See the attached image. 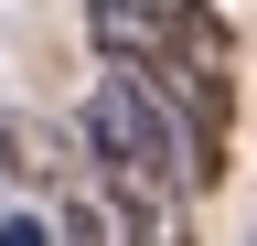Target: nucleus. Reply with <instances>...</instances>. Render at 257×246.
<instances>
[{"label": "nucleus", "mask_w": 257, "mask_h": 246, "mask_svg": "<svg viewBox=\"0 0 257 246\" xmlns=\"http://www.w3.org/2000/svg\"><path fill=\"white\" fill-rule=\"evenodd\" d=\"M96 75H128L140 97L182 129L193 182H225L236 150V33L214 0H86Z\"/></svg>", "instance_id": "nucleus-1"}, {"label": "nucleus", "mask_w": 257, "mask_h": 246, "mask_svg": "<svg viewBox=\"0 0 257 246\" xmlns=\"http://www.w3.org/2000/svg\"><path fill=\"white\" fill-rule=\"evenodd\" d=\"M86 171H96V214H107L118 246H204L193 235V193L204 182L182 161V129L128 75L86 86Z\"/></svg>", "instance_id": "nucleus-2"}, {"label": "nucleus", "mask_w": 257, "mask_h": 246, "mask_svg": "<svg viewBox=\"0 0 257 246\" xmlns=\"http://www.w3.org/2000/svg\"><path fill=\"white\" fill-rule=\"evenodd\" d=\"M0 150H11V171H22V182H43L54 203H64V193H86V182L64 171V139L43 129V118H0Z\"/></svg>", "instance_id": "nucleus-3"}, {"label": "nucleus", "mask_w": 257, "mask_h": 246, "mask_svg": "<svg viewBox=\"0 0 257 246\" xmlns=\"http://www.w3.org/2000/svg\"><path fill=\"white\" fill-rule=\"evenodd\" d=\"M54 246H118V235H107V214H96L86 193H64L54 203Z\"/></svg>", "instance_id": "nucleus-4"}, {"label": "nucleus", "mask_w": 257, "mask_h": 246, "mask_svg": "<svg viewBox=\"0 0 257 246\" xmlns=\"http://www.w3.org/2000/svg\"><path fill=\"white\" fill-rule=\"evenodd\" d=\"M0 246H54V225L43 214H0Z\"/></svg>", "instance_id": "nucleus-5"}, {"label": "nucleus", "mask_w": 257, "mask_h": 246, "mask_svg": "<svg viewBox=\"0 0 257 246\" xmlns=\"http://www.w3.org/2000/svg\"><path fill=\"white\" fill-rule=\"evenodd\" d=\"M246 246H257V235H246Z\"/></svg>", "instance_id": "nucleus-6"}]
</instances>
